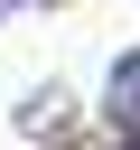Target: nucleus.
Wrapping results in <instances>:
<instances>
[{"instance_id":"nucleus-1","label":"nucleus","mask_w":140,"mask_h":150,"mask_svg":"<svg viewBox=\"0 0 140 150\" xmlns=\"http://www.w3.org/2000/svg\"><path fill=\"white\" fill-rule=\"evenodd\" d=\"M103 122H112L121 141H140V47H131V56H112V84H103Z\"/></svg>"},{"instance_id":"nucleus-2","label":"nucleus","mask_w":140,"mask_h":150,"mask_svg":"<svg viewBox=\"0 0 140 150\" xmlns=\"http://www.w3.org/2000/svg\"><path fill=\"white\" fill-rule=\"evenodd\" d=\"M65 122H75V94H65V84H37V94L19 103V131H28V141H56Z\"/></svg>"}]
</instances>
